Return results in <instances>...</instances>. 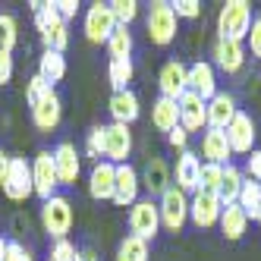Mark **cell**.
Here are the masks:
<instances>
[{
  "label": "cell",
  "mask_w": 261,
  "mask_h": 261,
  "mask_svg": "<svg viewBox=\"0 0 261 261\" xmlns=\"http://www.w3.org/2000/svg\"><path fill=\"white\" fill-rule=\"evenodd\" d=\"M252 29V7L246 0H227L217 16V32L223 41H246Z\"/></svg>",
  "instance_id": "6da1fadb"
},
{
  "label": "cell",
  "mask_w": 261,
  "mask_h": 261,
  "mask_svg": "<svg viewBox=\"0 0 261 261\" xmlns=\"http://www.w3.org/2000/svg\"><path fill=\"white\" fill-rule=\"evenodd\" d=\"M145 32H148V41L158 44V47H167L173 38H176V13L170 4L164 0H154L148 7V19H145Z\"/></svg>",
  "instance_id": "7a4b0ae2"
},
{
  "label": "cell",
  "mask_w": 261,
  "mask_h": 261,
  "mask_svg": "<svg viewBox=\"0 0 261 261\" xmlns=\"http://www.w3.org/2000/svg\"><path fill=\"white\" fill-rule=\"evenodd\" d=\"M41 223H44V233L57 239H66V233L72 230V204L63 195H54L47 201H41Z\"/></svg>",
  "instance_id": "3957f363"
},
{
  "label": "cell",
  "mask_w": 261,
  "mask_h": 261,
  "mask_svg": "<svg viewBox=\"0 0 261 261\" xmlns=\"http://www.w3.org/2000/svg\"><path fill=\"white\" fill-rule=\"evenodd\" d=\"M158 211H161V227L179 233V230L186 227V220H189V198H186V192H182V189L170 186V189L161 195Z\"/></svg>",
  "instance_id": "277c9868"
},
{
  "label": "cell",
  "mask_w": 261,
  "mask_h": 261,
  "mask_svg": "<svg viewBox=\"0 0 261 261\" xmlns=\"http://www.w3.org/2000/svg\"><path fill=\"white\" fill-rule=\"evenodd\" d=\"M161 230V211L151 198H139L133 208H129V233L139 239H154Z\"/></svg>",
  "instance_id": "5b68a950"
},
{
  "label": "cell",
  "mask_w": 261,
  "mask_h": 261,
  "mask_svg": "<svg viewBox=\"0 0 261 261\" xmlns=\"http://www.w3.org/2000/svg\"><path fill=\"white\" fill-rule=\"evenodd\" d=\"M4 195L10 201H25L29 195H35L32 186V164H25V158H10V173L4 179Z\"/></svg>",
  "instance_id": "8992f818"
},
{
  "label": "cell",
  "mask_w": 261,
  "mask_h": 261,
  "mask_svg": "<svg viewBox=\"0 0 261 261\" xmlns=\"http://www.w3.org/2000/svg\"><path fill=\"white\" fill-rule=\"evenodd\" d=\"M114 29H117V19H114L110 4H91L88 7V13H85V38L91 44H107Z\"/></svg>",
  "instance_id": "52a82bcc"
},
{
  "label": "cell",
  "mask_w": 261,
  "mask_h": 261,
  "mask_svg": "<svg viewBox=\"0 0 261 261\" xmlns=\"http://www.w3.org/2000/svg\"><path fill=\"white\" fill-rule=\"evenodd\" d=\"M32 186H35V195L41 201L57 195V170H54V154L50 151H38L32 161Z\"/></svg>",
  "instance_id": "ba28073f"
},
{
  "label": "cell",
  "mask_w": 261,
  "mask_h": 261,
  "mask_svg": "<svg viewBox=\"0 0 261 261\" xmlns=\"http://www.w3.org/2000/svg\"><path fill=\"white\" fill-rule=\"evenodd\" d=\"M158 88H161V98L179 101L186 91H189V66L179 63V60H167V63L161 66Z\"/></svg>",
  "instance_id": "9c48e42d"
},
{
  "label": "cell",
  "mask_w": 261,
  "mask_h": 261,
  "mask_svg": "<svg viewBox=\"0 0 261 261\" xmlns=\"http://www.w3.org/2000/svg\"><path fill=\"white\" fill-rule=\"evenodd\" d=\"M223 133H227L233 154H252L255 151V120L246 110H236V117L230 120V126L223 129Z\"/></svg>",
  "instance_id": "30bf717a"
},
{
  "label": "cell",
  "mask_w": 261,
  "mask_h": 261,
  "mask_svg": "<svg viewBox=\"0 0 261 261\" xmlns=\"http://www.w3.org/2000/svg\"><path fill=\"white\" fill-rule=\"evenodd\" d=\"M220 211H223L220 195L204 192V189H198L192 195V201H189V217H192V223H195L198 230H211L214 223L220 220Z\"/></svg>",
  "instance_id": "8fae6325"
},
{
  "label": "cell",
  "mask_w": 261,
  "mask_h": 261,
  "mask_svg": "<svg viewBox=\"0 0 261 261\" xmlns=\"http://www.w3.org/2000/svg\"><path fill=\"white\" fill-rule=\"evenodd\" d=\"M129 151H133V133H129V126H123V123L104 126V158L114 167H120V164H126Z\"/></svg>",
  "instance_id": "7c38bea8"
},
{
  "label": "cell",
  "mask_w": 261,
  "mask_h": 261,
  "mask_svg": "<svg viewBox=\"0 0 261 261\" xmlns=\"http://www.w3.org/2000/svg\"><path fill=\"white\" fill-rule=\"evenodd\" d=\"M54 170H57V182L60 186H76L79 173H82V161H79V151L72 142H60L54 148Z\"/></svg>",
  "instance_id": "4fadbf2b"
},
{
  "label": "cell",
  "mask_w": 261,
  "mask_h": 261,
  "mask_svg": "<svg viewBox=\"0 0 261 261\" xmlns=\"http://www.w3.org/2000/svg\"><path fill=\"white\" fill-rule=\"evenodd\" d=\"M139 189H142V179L136 173L133 164H120L117 167V179H114V204H120V208H133V204L139 201Z\"/></svg>",
  "instance_id": "5bb4252c"
},
{
  "label": "cell",
  "mask_w": 261,
  "mask_h": 261,
  "mask_svg": "<svg viewBox=\"0 0 261 261\" xmlns=\"http://www.w3.org/2000/svg\"><path fill=\"white\" fill-rule=\"evenodd\" d=\"M176 104H179V126H182L189 136H192V133H201V129L208 126V101H201L198 95L186 91Z\"/></svg>",
  "instance_id": "9a60e30c"
},
{
  "label": "cell",
  "mask_w": 261,
  "mask_h": 261,
  "mask_svg": "<svg viewBox=\"0 0 261 261\" xmlns=\"http://www.w3.org/2000/svg\"><path fill=\"white\" fill-rule=\"evenodd\" d=\"M60 120H63V101H60V95L57 91H47V95L32 107V123L41 129V133H54V129L60 126Z\"/></svg>",
  "instance_id": "2e32d148"
},
{
  "label": "cell",
  "mask_w": 261,
  "mask_h": 261,
  "mask_svg": "<svg viewBox=\"0 0 261 261\" xmlns=\"http://www.w3.org/2000/svg\"><path fill=\"white\" fill-rule=\"evenodd\" d=\"M114 179H117V167L110 161L95 164L88 173V195L95 201H110L114 198Z\"/></svg>",
  "instance_id": "e0dca14e"
},
{
  "label": "cell",
  "mask_w": 261,
  "mask_h": 261,
  "mask_svg": "<svg viewBox=\"0 0 261 261\" xmlns=\"http://www.w3.org/2000/svg\"><path fill=\"white\" fill-rule=\"evenodd\" d=\"M230 142H227V133L223 129H204L201 133V158L204 164H220L227 167L230 164Z\"/></svg>",
  "instance_id": "ac0fdd59"
},
{
  "label": "cell",
  "mask_w": 261,
  "mask_h": 261,
  "mask_svg": "<svg viewBox=\"0 0 261 261\" xmlns=\"http://www.w3.org/2000/svg\"><path fill=\"white\" fill-rule=\"evenodd\" d=\"M189 91L198 95L201 101H211L217 95V72H214V63H192L189 66Z\"/></svg>",
  "instance_id": "d6986e66"
},
{
  "label": "cell",
  "mask_w": 261,
  "mask_h": 261,
  "mask_svg": "<svg viewBox=\"0 0 261 261\" xmlns=\"http://www.w3.org/2000/svg\"><path fill=\"white\" fill-rule=\"evenodd\" d=\"M214 63L227 72V76L239 72L242 66H246V44H242V41H223V38H217V44H214Z\"/></svg>",
  "instance_id": "ffe728a7"
},
{
  "label": "cell",
  "mask_w": 261,
  "mask_h": 261,
  "mask_svg": "<svg viewBox=\"0 0 261 261\" xmlns=\"http://www.w3.org/2000/svg\"><path fill=\"white\" fill-rule=\"evenodd\" d=\"M107 110H110V117H114V123H123V126L136 123L139 114H142L139 95H136V91H129V88H126V91H114V95H110Z\"/></svg>",
  "instance_id": "44dd1931"
},
{
  "label": "cell",
  "mask_w": 261,
  "mask_h": 261,
  "mask_svg": "<svg viewBox=\"0 0 261 261\" xmlns=\"http://www.w3.org/2000/svg\"><path fill=\"white\" fill-rule=\"evenodd\" d=\"M198 173H201V158L195 151H179L176 158V189L182 192H198Z\"/></svg>",
  "instance_id": "7402d4cb"
},
{
  "label": "cell",
  "mask_w": 261,
  "mask_h": 261,
  "mask_svg": "<svg viewBox=\"0 0 261 261\" xmlns=\"http://www.w3.org/2000/svg\"><path fill=\"white\" fill-rule=\"evenodd\" d=\"M139 179H142V186L151 195H164L167 189H170V170H167V161L164 158H148L145 173Z\"/></svg>",
  "instance_id": "603a6c76"
},
{
  "label": "cell",
  "mask_w": 261,
  "mask_h": 261,
  "mask_svg": "<svg viewBox=\"0 0 261 261\" xmlns=\"http://www.w3.org/2000/svg\"><path fill=\"white\" fill-rule=\"evenodd\" d=\"M236 117V101L227 91H217L208 101V129H227L230 120Z\"/></svg>",
  "instance_id": "cb8c5ba5"
},
{
  "label": "cell",
  "mask_w": 261,
  "mask_h": 261,
  "mask_svg": "<svg viewBox=\"0 0 261 261\" xmlns=\"http://www.w3.org/2000/svg\"><path fill=\"white\" fill-rule=\"evenodd\" d=\"M220 233H223V239H230V242H236V239H242V233L249 230V217H246V211L239 208V204H223V211H220Z\"/></svg>",
  "instance_id": "d4e9b609"
},
{
  "label": "cell",
  "mask_w": 261,
  "mask_h": 261,
  "mask_svg": "<svg viewBox=\"0 0 261 261\" xmlns=\"http://www.w3.org/2000/svg\"><path fill=\"white\" fill-rule=\"evenodd\" d=\"M151 123L161 133H170V129L179 126V104L170 101V98H158L151 104Z\"/></svg>",
  "instance_id": "484cf974"
},
{
  "label": "cell",
  "mask_w": 261,
  "mask_h": 261,
  "mask_svg": "<svg viewBox=\"0 0 261 261\" xmlns=\"http://www.w3.org/2000/svg\"><path fill=\"white\" fill-rule=\"evenodd\" d=\"M38 76L47 85H57L66 76V57H63V54H57V50H44L41 60H38Z\"/></svg>",
  "instance_id": "4316f807"
},
{
  "label": "cell",
  "mask_w": 261,
  "mask_h": 261,
  "mask_svg": "<svg viewBox=\"0 0 261 261\" xmlns=\"http://www.w3.org/2000/svg\"><path fill=\"white\" fill-rule=\"evenodd\" d=\"M242 182H246L242 170L233 167V164H227V167H223V182H220V201L223 204H236L239 192H242Z\"/></svg>",
  "instance_id": "83f0119b"
},
{
  "label": "cell",
  "mask_w": 261,
  "mask_h": 261,
  "mask_svg": "<svg viewBox=\"0 0 261 261\" xmlns=\"http://www.w3.org/2000/svg\"><path fill=\"white\" fill-rule=\"evenodd\" d=\"M133 32H129L126 25H117L114 35H110V41H107V54H110V60H129L133 57Z\"/></svg>",
  "instance_id": "f1b7e54d"
},
{
  "label": "cell",
  "mask_w": 261,
  "mask_h": 261,
  "mask_svg": "<svg viewBox=\"0 0 261 261\" xmlns=\"http://www.w3.org/2000/svg\"><path fill=\"white\" fill-rule=\"evenodd\" d=\"M133 76H136L133 60H110L107 63V79L114 85V91H126L129 82H133Z\"/></svg>",
  "instance_id": "f546056e"
},
{
  "label": "cell",
  "mask_w": 261,
  "mask_h": 261,
  "mask_svg": "<svg viewBox=\"0 0 261 261\" xmlns=\"http://www.w3.org/2000/svg\"><path fill=\"white\" fill-rule=\"evenodd\" d=\"M239 208L246 211V217L249 220H255L258 217V208H261V182H255V179H246L242 182V192H239Z\"/></svg>",
  "instance_id": "4dcf8cb0"
},
{
  "label": "cell",
  "mask_w": 261,
  "mask_h": 261,
  "mask_svg": "<svg viewBox=\"0 0 261 261\" xmlns=\"http://www.w3.org/2000/svg\"><path fill=\"white\" fill-rule=\"evenodd\" d=\"M117 261H148V242L129 233L117 249Z\"/></svg>",
  "instance_id": "1f68e13d"
},
{
  "label": "cell",
  "mask_w": 261,
  "mask_h": 261,
  "mask_svg": "<svg viewBox=\"0 0 261 261\" xmlns=\"http://www.w3.org/2000/svg\"><path fill=\"white\" fill-rule=\"evenodd\" d=\"M16 41H19V22H16V16L0 13V50L13 54Z\"/></svg>",
  "instance_id": "d6a6232c"
},
{
  "label": "cell",
  "mask_w": 261,
  "mask_h": 261,
  "mask_svg": "<svg viewBox=\"0 0 261 261\" xmlns=\"http://www.w3.org/2000/svg\"><path fill=\"white\" fill-rule=\"evenodd\" d=\"M220 182H223V167H220V164H201V173H198V189L220 195Z\"/></svg>",
  "instance_id": "836d02e7"
},
{
  "label": "cell",
  "mask_w": 261,
  "mask_h": 261,
  "mask_svg": "<svg viewBox=\"0 0 261 261\" xmlns=\"http://www.w3.org/2000/svg\"><path fill=\"white\" fill-rule=\"evenodd\" d=\"M110 10H114V19H117V25H133L136 22V16H139V4L136 0H114L110 4Z\"/></svg>",
  "instance_id": "e575fe53"
},
{
  "label": "cell",
  "mask_w": 261,
  "mask_h": 261,
  "mask_svg": "<svg viewBox=\"0 0 261 261\" xmlns=\"http://www.w3.org/2000/svg\"><path fill=\"white\" fill-rule=\"evenodd\" d=\"M85 154L95 161V164H101V158H104V126H91V129H88Z\"/></svg>",
  "instance_id": "d590c367"
},
{
  "label": "cell",
  "mask_w": 261,
  "mask_h": 261,
  "mask_svg": "<svg viewBox=\"0 0 261 261\" xmlns=\"http://www.w3.org/2000/svg\"><path fill=\"white\" fill-rule=\"evenodd\" d=\"M60 22V16H57V10H54V4H41L38 7V13H35V25H38V35L44 38V35Z\"/></svg>",
  "instance_id": "8d00e7d4"
},
{
  "label": "cell",
  "mask_w": 261,
  "mask_h": 261,
  "mask_svg": "<svg viewBox=\"0 0 261 261\" xmlns=\"http://www.w3.org/2000/svg\"><path fill=\"white\" fill-rule=\"evenodd\" d=\"M50 261H79V249L69 239H57L50 246Z\"/></svg>",
  "instance_id": "74e56055"
},
{
  "label": "cell",
  "mask_w": 261,
  "mask_h": 261,
  "mask_svg": "<svg viewBox=\"0 0 261 261\" xmlns=\"http://www.w3.org/2000/svg\"><path fill=\"white\" fill-rule=\"evenodd\" d=\"M50 88H54V85H47L41 76H32V79H29V85H25V101H29V107H35V104H38V101L47 95Z\"/></svg>",
  "instance_id": "f35d334b"
},
{
  "label": "cell",
  "mask_w": 261,
  "mask_h": 261,
  "mask_svg": "<svg viewBox=\"0 0 261 261\" xmlns=\"http://www.w3.org/2000/svg\"><path fill=\"white\" fill-rule=\"evenodd\" d=\"M176 19H198L201 16V4L198 0H176V4H170Z\"/></svg>",
  "instance_id": "ab89813d"
},
{
  "label": "cell",
  "mask_w": 261,
  "mask_h": 261,
  "mask_svg": "<svg viewBox=\"0 0 261 261\" xmlns=\"http://www.w3.org/2000/svg\"><path fill=\"white\" fill-rule=\"evenodd\" d=\"M242 176L246 179H255V182H261V151L255 148V151L246 158V170H242Z\"/></svg>",
  "instance_id": "60d3db41"
},
{
  "label": "cell",
  "mask_w": 261,
  "mask_h": 261,
  "mask_svg": "<svg viewBox=\"0 0 261 261\" xmlns=\"http://www.w3.org/2000/svg\"><path fill=\"white\" fill-rule=\"evenodd\" d=\"M54 10H57V16L63 22H69V19H76L79 4H76V0H54Z\"/></svg>",
  "instance_id": "b9f144b4"
},
{
  "label": "cell",
  "mask_w": 261,
  "mask_h": 261,
  "mask_svg": "<svg viewBox=\"0 0 261 261\" xmlns=\"http://www.w3.org/2000/svg\"><path fill=\"white\" fill-rule=\"evenodd\" d=\"M249 47H252V57H258L261 60V16L258 19H252V29H249Z\"/></svg>",
  "instance_id": "7bdbcfd3"
},
{
  "label": "cell",
  "mask_w": 261,
  "mask_h": 261,
  "mask_svg": "<svg viewBox=\"0 0 261 261\" xmlns=\"http://www.w3.org/2000/svg\"><path fill=\"white\" fill-rule=\"evenodd\" d=\"M167 142H170L173 148H179V151H186V148H189V133H186L182 126H176V129L167 133Z\"/></svg>",
  "instance_id": "ee69618b"
},
{
  "label": "cell",
  "mask_w": 261,
  "mask_h": 261,
  "mask_svg": "<svg viewBox=\"0 0 261 261\" xmlns=\"http://www.w3.org/2000/svg\"><path fill=\"white\" fill-rule=\"evenodd\" d=\"M13 79V54L0 50V85H7Z\"/></svg>",
  "instance_id": "f6af8a7d"
},
{
  "label": "cell",
  "mask_w": 261,
  "mask_h": 261,
  "mask_svg": "<svg viewBox=\"0 0 261 261\" xmlns=\"http://www.w3.org/2000/svg\"><path fill=\"white\" fill-rule=\"evenodd\" d=\"M22 255H25V249L19 246V242H10V246H7V258H4V261H22Z\"/></svg>",
  "instance_id": "bcb514c9"
},
{
  "label": "cell",
  "mask_w": 261,
  "mask_h": 261,
  "mask_svg": "<svg viewBox=\"0 0 261 261\" xmlns=\"http://www.w3.org/2000/svg\"><path fill=\"white\" fill-rule=\"evenodd\" d=\"M7 173H10V154H7V151H0V186H4Z\"/></svg>",
  "instance_id": "7dc6e473"
},
{
  "label": "cell",
  "mask_w": 261,
  "mask_h": 261,
  "mask_svg": "<svg viewBox=\"0 0 261 261\" xmlns=\"http://www.w3.org/2000/svg\"><path fill=\"white\" fill-rule=\"evenodd\" d=\"M79 261H101V258L91 252V249H82V252H79Z\"/></svg>",
  "instance_id": "c3c4849f"
},
{
  "label": "cell",
  "mask_w": 261,
  "mask_h": 261,
  "mask_svg": "<svg viewBox=\"0 0 261 261\" xmlns=\"http://www.w3.org/2000/svg\"><path fill=\"white\" fill-rule=\"evenodd\" d=\"M7 246H10V242H7L4 236H0V261H4V258H7Z\"/></svg>",
  "instance_id": "681fc988"
},
{
  "label": "cell",
  "mask_w": 261,
  "mask_h": 261,
  "mask_svg": "<svg viewBox=\"0 0 261 261\" xmlns=\"http://www.w3.org/2000/svg\"><path fill=\"white\" fill-rule=\"evenodd\" d=\"M22 261H35V258H32V252H25V255H22Z\"/></svg>",
  "instance_id": "f907efd6"
},
{
  "label": "cell",
  "mask_w": 261,
  "mask_h": 261,
  "mask_svg": "<svg viewBox=\"0 0 261 261\" xmlns=\"http://www.w3.org/2000/svg\"><path fill=\"white\" fill-rule=\"evenodd\" d=\"M255 220H258V223H261V208H258V217H255Z\"/></svg>",
  "instance_id": "816d5d0a"
}]
</instances>
